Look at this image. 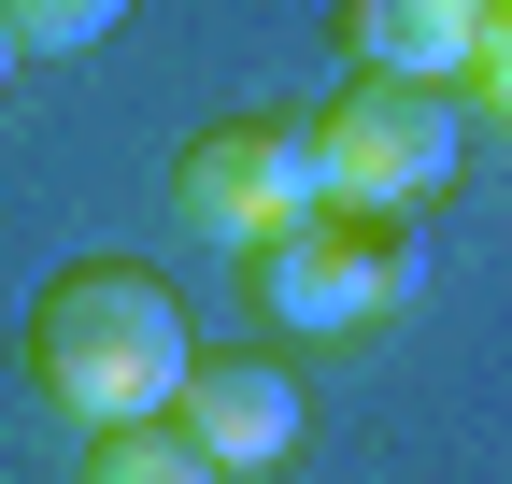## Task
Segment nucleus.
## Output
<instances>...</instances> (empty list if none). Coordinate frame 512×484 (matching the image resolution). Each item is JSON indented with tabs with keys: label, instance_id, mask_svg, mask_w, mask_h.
Wrapping results in <instances>:
<instances>
[{
	"label": "nucleus",
	"instance_id": "nucleus-1",
	"mask_svg": "<svg viewBox=\"0 0 512 484\" xmlns=\"http://www.w3.org/2000/svg\"><path fill=\"white\" fill-rule=\"evenodd\" d=\"M185 299L157 285V271H128V257H86V271H57L43 285V314H29V385H43V413L72 442H100V428H157V413L185 399Z\"/></svg>",
	"mask_w": 512,
	"mask_h": 484
},
{
	"label": "nucleus",
	"instance_id": "nucleus-2",
	"mask_svg": "<svg viewBox=\"0 0 512 484\" xmlns=\"http://www.w3.org/2000/svg\"><path fill=\"white\" fill-rule=\"evenodd\" d=\"M299 143H313V200H328V214L413 228V214L470 171V114H456V86H384V72H356L342 100L299 114Z\"/></svg>",
	"mask_w": 512,
	"mask_h": 484
},
{
	"label": "nucleus",
	"instance_id": "nucleus-3",
	"mask_svg": "<svg viewBox=\"0 0 512 484\" xmlns=\"http://www.w3.org/2000/svg\"><path fill=\"white\" fill-rule=\"evenodd\" d=\"M242 285H256V328L342 342V328L413 314V242H399V228H356V214H299V228H271V242H242Z\"/></svg>",
	"mask_w": 512,
	"mask_h": 484
},
{
	"label": "nucleus",
	"instance_id": "nucleus-4",
	"mask_svg": "<svg viewBox=\"0 0 512 484\" xmlns=\"http://www.w3.org/2000/svg\"><path fill=\"white\" fill-rule=\"evenodd\" d=\"M171 200H185V228H214V242H271L299 214H328V200H313L299 114H228V129H200L171 157Z\"/></svg>",
	"mask_w": 512,
	"mask_h": 484
},
{
	"label": "nucleus",
	"instance_id": "nucleus-5",
	"mask_svg": "<svg viewBox=\"0 0 512 484\" xmlns=\"http://www.w3.org/2000/svg\"><path fill=\"white\" fill-rule=\"evenodd\" d=\"M171 428H185V442H200V456L242 484V470H285V456H299L313 399H299V371H285V356H185Z\"/></svg>",
	"mask_w": 512,
	"mask_h": 484
},
{
	"label": "nucleus",
	"instance_id": "nucleus-6",
	"mask_svg": "<svg viewBox=\"0 0 512 484\" xmlns=\"http://www.w3.org/2000/svg\"><path fill=\"white\" fill-rule=\"evenodd\" d=\"M498 0H342V43H356V72L384 86H456L470 72V43H484Z\"/></svg>",
	"mask_w": 512,
	"mask_h": 484
},
{
	"label": "nucleus",
	"instance_id": "nucleus-7",
	"mask_svg": "<svg viewBox=\"0 0 512 484\" xmlns=\"http://www.w3.org/2000/svg\"><path fill=\"white\" fill-rule=\"evenodd\" d=\"M86 484H228V470L157 413V428H100V442H86Z\"/></svg>",
	"mask_w": 512,
	"mask_h": 484
},
{
	"label": "nucleus",
	"instance_id": "nucleus-8",
	"mask_svg": "<svg viewBox=\"0 0 512 484\" xmlns=\"http://www.w3.org/2000/svg\"><path fill=\"white\" fill-rule=\"evenodd\" d=\"M456 114H470V143H484V129L512 143V0L484 15V43H470V72H456Z\"/></svg>",
	"mask_w": 512,
	"mask_h": 484
},
{
	"label": "nucleus",
	"instance_id": "nucleus-9",
	"mask_svg": "<svg viewBox=\"0 0 512 484\" xmlns=\"http://www.w3.org/2000/svg\"><path fill=\"white\" fill-rule=\"evenodd\" d=\"M0 15H15V43H29V57H86V43L128 15V0H0Z\"/></svg>",
	"mask_w": 512,
	"mask_h": 484
},
{
	"label": "nucleus",
	"instance_id": "nucleus-10",
	"mask_svg": "<svg viewBox=\"0 0 512 484\" xmlns=\"http://www.w3.org/2000/svg\"><path fill=\"white\" fill-rule=\"evenodd\" d=\"M15 57H29V43H15V15H0V86H15Z\"/></svg>",
	"mask_w": 512,
	"mask_h": 484
}]
</instances>
